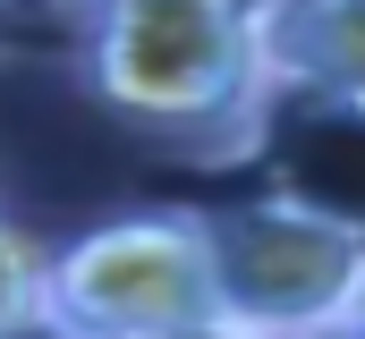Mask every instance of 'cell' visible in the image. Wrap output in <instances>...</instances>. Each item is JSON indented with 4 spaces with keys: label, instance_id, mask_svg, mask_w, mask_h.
I'll use <instances>...</instances> for the list:
<instances>
[{
    "label": "cell",
    "instance_id": "cell-1",
    "mask_svg": "<svg viewBox=\"0 0 365 339\" xmlns=\"http://www.w3.org/2000/svg\"><path fill=\"white\" fill-rule=\"evenodd\" d=\"M86 85L145 136H255L272 110L264 0H86Z\"/></svg>",
    "mask_w": 365,
    "mask_h": 339
},
{
    "label": "cell",
    "instance_id": "cell-2",
    "mask_svg": "<svg viewBox=\"0 0 365 339\" xmlns=\"http://www.w3.org/2000/svg\"><path fill=\"white\" fill-rule=\"evenodd\" d=\"M212 263L230 331H357L365 306V221L306 195L264 187L212 204Z\"/></svg>",
    "mask_w": 365,
    "mask_h": 339
},
{
    "label": "cell",
    "instance_id": "cell-3",
    "mask_svg": "<svg viewBox=\"0 0 365 339\" xmlns=\"http://www.w3.org/2000/svg\"><path fill=\"white\" fill-rule=\"evenodd\" d=\"M51 323L60 331H230L221 314V263L204 212H128L86 238L51 246Z\"/></svg>",
    "mask_w": 365,
    "mask_h": 339
},
{
    "label": "cell",
    "instance_id": "cell-4",
    "mask_svg": "<svg viewBox=\"0 0 365 339\" xmlns=\"http://www.w3.org/2000/svg\"><path fill=\"white\" fill-rule=\"evenodd\" d=\"M272 85L365 102V0H264Z\"/></svg>",
    "mask_w": 365,
    "mask_h": 339
},
{
    "label": "cell",
    "instance_id": "cell-5",
    "mask_svg": "<svg viewBox=\"0 0 365 339\" xmlns=\"http://www.w3.org/2000/svg\"><path fill=\"white\" fill-rule=\"evenodd\" d=\"M51 323V246L0 212V331Z\"/></svg>",
    "mask_w": 365,
    "mask_h": 339
},
{
    "label": "cell",
    "instance_id": "cell-6",
    "mask_svg": "<svg viewBox=\"0 0 365 339\" xmlns=\"http://www.w3.org/2000/svg\"><path fill=\"white\" fill-rule=\"evenodd\" d=\"M34 51H51L43 9H34V0H0V68H9V60H34Z\"/></svg>",
    "mask_w": 365,
    "mask_h": 339
},
{
    "label": "cell",
    "instance_id": "cell-7",
    "mask_svg": "<svg viewBox=\"0 0 365 339\" xmlns=\"http://www.w3.org/2000/svg\"><path fill=\"white\" fill-rule=\"evenodd\" d=\"M357 331H365V306H357Z\"/></svg>",
    "mask_w": 365,
    "mask_h": 339
},
{
    "label": "cell",
    "instance_id": "cell-8",
    "mask_svg": "<svg viewBox=\"0 0 365 339\" xmlns=\"http://www.w3.org/2000/svg\"><path fill=\"white\" fill-rule=\"evenodd\" d=\"M68 9H86V0H68Z\"/></svg>",
    "mask_w": 365,
    "mask_h": 339
}]
</instances>
